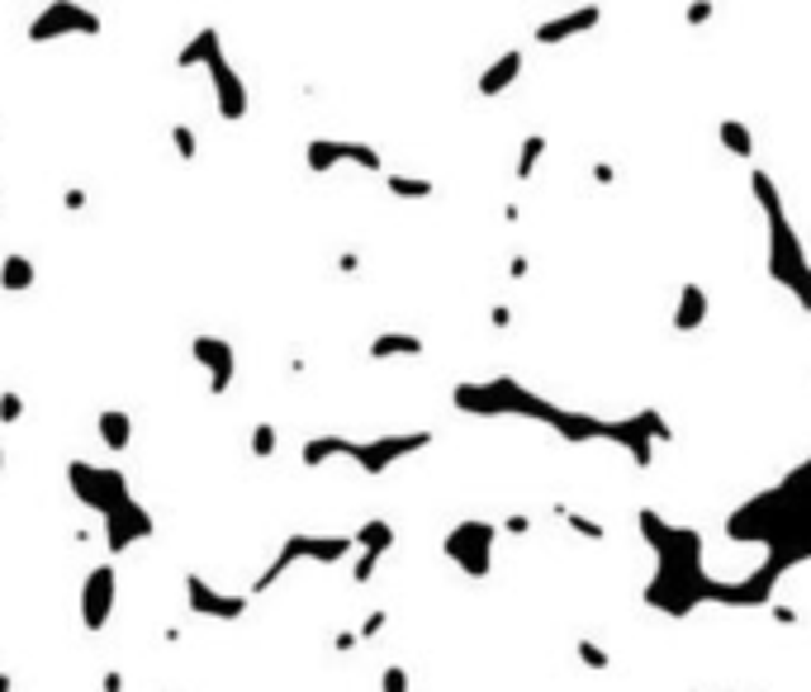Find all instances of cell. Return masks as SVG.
I'll list each match as a JSON object with an SVG mask.
<instances>
[{"label":"cell","mask_w":811,"mask_h":692,"mask_svg":"<svg viewBox=\"0 0 811 692\" xmlns=\"http://www.w3.org/2000/svg\"><path fill=\"white\" fill-rule=\"evenodd\" d=\"M727 531H731V541L764 550V564L750 574V598L764 602L773 579L788 574L792 564L811 560V455L798 470L783 474V484H773L764 493H754L750 503H740L731 512Z\"/></svg>","instance_id":"cell-1"},{"label":"cell","mask_w":811,"mask_h":692,"mask_svg":"<svg viewBox=\"0 0 811 692\" xmlns=\"http://www.w3.org/2000/svg\"><path fill=\"white\" fill-rule=\"evenodd\" d=\"M702 323H708V290H702V285H683L679 309H674V328L679 332H693Z\"/></svg>","instance_id":"cell-22"},{"label":"cell","mask_w":811,"mask_h":692,"mask_svg":"<svg viewBox=\"0 0 811 692\" xmlns=\"http://www.w3.org/2000/svg\"><path fill=\"white\" fill-rule=\"evenodd\" d=\"M204 72H209V86H214V110H219V119L242 123L247 119V81L238 77V67L228 62V48L209 52Z\"/></svg>","instance_id":"cell-14"},{"label":"cell","mask_w":811,"mask_h":692,"mask_svg":"<svg viewBox=\"0 0 811 692\" xmlns=\"http://www.w3.org/2000/svg\"><path fill=\"white\" fill-rule=\"evenodd\" d=\"M214 48H223V33L214 24H204V29H196V39L181 43V52H176V67H181V72H190V67H204Z\"/></svg>","instance_id":"cell-21"},{"label":"cell","mask_w":811,"mask_h":692,"mask_svg":"<svg viewBox=\"0 0 811 692\" xmlns=\"http://www.w3.org/2000/svg\"><path fill=\"white\" fill-rule=\"evenodd\" d=\"M598 20H603V10H598V6H579L570 14H560V20H545L537 29V43H565V39H574V33L593 29Z\"/></svg>","instance_id":"cell-17"},{"label":"cell","mask_w":811,"mask_h":692,"mask_svg":"<svg viewBox=\"0 0 811 692\" xmlns=\"http://www.w3.org/2000/svg\"><path fill=\"white\" fill-rule=\"evenodd\" d=\"M413 683H409V669L403 664H390V669H380V692H409Z\"/></svg>","instance_id":"cell-30"},{"label":"cell","mask_w":811,"mask_h":692,"mask_svg":"<svg viewBox=\"0 0 811 692\" xmlns=\"http://www.w3.org/2000/svg\"><path fill=\"white\" fill-rule=\"evenodd\" d=\"M276 447H280L276 422H257V428H252V447H247V451H252L257 460H271V455H276Z\"/></svg>","instance_id":"cell-25"},{"label":"cell","mask_w":811,"mask_h":692,"mask_svg":"<svg viewBox=\"0 0 811 692\" xmlns=\"http://www.w3.org/2000/svg\"><path fill=\"white\" fill-rule=\"evenodd\" d=\"M171 148H176V157H181V162H196V152H200L196 129H190V123H171Z\"/></svg>","instance_id":"cell-27"},{"label":"cell","mask_w":811,"mask_h":692,"mask_svg":"<svg viewBox=\"0 0 811 692\" xmlns=\"http://www.w3.org/2000/svg\"><path fill=\"white\" fill-rule=\"evenodd\" d=\"M579 660H584L589 669H598V673H603V669L612 664V660H608V650L598 645V641H579Z\"/></svg>","instance_id":"cell-32"},{"label":"cell","mask_w":811,"mask_h":692,"mask_svg":"<svg viewBox=\"0 0 811 692\" xmlns=\"http://www.w3.org/2000/svg\"><path fill=\"white\" fill-rule=\"evenodd\" d=\"M96 437H100V447L104 451H129L133 447V418L123 413V408H100L96 413Z\"/></svg>","instance_id":"cell-18"},{"label":"cell","mask_w":811,"mask_h":692,"mask_svg":"<svg viewBox=\"0 0 811 692\" xmlns=\"http://www.w3.org/2000/svg\"><path fill=\"white\" fill-rule=\"evenodd\" d=\"M422 351H428V342H422L418 332H376L366 347V357L370 361H413Z\"/></svg>","instance_id":"cell-16"},{"label":"cell","mask_w":811,"mask_h":692,"mask_svg":"<svg viewBox=\"0 0 811 692\" xmlns=\"http://www.w3.org/2000/svg\"><path fill=\"white\" fill-rule=\"evenodd\" d=\"M33 285H39V265H33V257H24V252L0 257V294H29Z\"/></svg>","instance_id":"cell-19"},{"label":"cell","mask_w":811,"mask_h":692,"mask_svg":"<svg viewBox=\"0 0 811 692\" xmlns=\"http://www.w3.org/2000/svg\"><path fill=\"white\" fill-rule=\"evenodd\" d=\"M570 526H574V531H584V536H593V541H603V536H608V531L598 526V522H589V518H570Z\"/></svg>","instance_id":"cell-34"},{"label":"cell","mask_w":811,"mask_h":692,"mask_svg":"<svg viewBox=\"0 0 811 692\" xmlns=\"http://www.w3.org/2000/svg\"><path fill=\"white\" fill-rule=\"evenodd\" d=\"M493 541H499V526L484 522V518H465V522H455L447 531L442 555L465 579H489V570H493Z\"/></svg>","instance_id":"cell-7"},{"label":"cell","mask_w":811,"mask_h":692,"mask_svg":"<svg viewBox=\"0 0 811 692\" xmlns=\"http://www.w3.org/2000/svg\"><path fill=\"white\" fill-rule=\"evenodd\" d=\"M422 447H432V432L418 428V432H380V437H366V441H351L342 432H319L309 437L304 447H299V460H304V470H323L328 460H351L366 479L376 474H390L399 460L418 455Z\"/></svg>","instance_id":"cell-3"},{"label":"cell","mask_w":811,"mask_h":692,"mask_svg":"<svg viewBox=\"0 0 811 692\" xmlns=\"http://www.w3.org/2000/svg\"><path fill=\"white\" fill-rule=\"evenodd\" d=\"M100 531H104V550H110V560H119V555H129L133 545L152 541L157 536V522H152V512L143 503L129 499V503H119L114 512H104Z\"/></svg>","instance_id":"cell-12"},{"label":"cell","mask_w":811,"mask_h":692,"mask_svg":"<svg viewBox=\"0 0 811 692\" xmlns=\"http://www.w3.org/2000/svg\"><path fill=\"white\" fill-rule=\"evenodd\" d=\"M67 489H72V499L86 512H96V518H104V512H114L119 503L133 499L129 474L119 465H96V460H67Z\"/></svg>","instance_id":"cell-6"},{"label":"cell","mask_w":811,"mask_h":692,"mask_svg":"<svg viewBox=\"0 0 811 692\" xmlns=\"http://www.w3.org/2000/svg\"><path fill=\"white\" fill-rule=\"evenodd\" d=\"M489 323H493V328H508V323H513V309H508V304H493V309H489Z\"/></svg>","instance_id":"cell-36"},{"label":"cell","mask_w":811,"mask_h":692,"mask_svg":"<svg viewBox=\"0 0 811 692\" xmlns=\"http://www.w3.org/2000/svg\"><path fill=\"white\" fill-rule=\"evenodd\" d=\"M190 361L204 370L209 399H223L228 389H233V380H238V351H233V342H228V337L196 332V337H190Z\"/></svg>","instance_id":"cell-11"},{"label":"cell","mask_w":811,"mask_h":692,"mask_svg":"<svg viewBox=\"0 0 811 692\" xmlns=\"http://www.w3.org/2000/svg\"><path fill=\"white\" fill-rule=\"evenodd\" d=\"M100 39L104 33V20L100 10L91 6H77V0H52L39 14L29 20V43H58V39Z\"/></svg>","instance_id":"cell-8"},{"label":"cell","mask_w":811,"mask_h":692,"mask_svg":"<svg viewBox=\"0 0 811 692\" xmlns=\"http://www.w3.org/2000/svg\"><path fill=\"white\" fill-rule=\"evenodd\" d=\"M721 143H727V152H735V157H750V152H754L750 129H745V123H735V119L721 123Z\"/></svg>","instance_id":"cell-26"},{"label":"cell","mask_w":811,"mask_h":692,"mask_svg":"<svg viewBox=\"0 0 811 692\" xmlns=\"http://www.w3.org/2000/svg\"><path fill=\"white\" fill-rule=\"evenodd\" d=\"M541 157H545V138H541V133H527V138H522V152H518V167H513L518 181H527V175L537 171Z\"/></svg>","instance_id":"cell-24"},{"label":"cell","mask_w":811,"mask_h":692,"mask_svg":"<svg viewBox=\"0 0 811 692\" xmlns=\"http://www.w3.org/2000/svg\"><path fill=\"white\" fill-rule=\"evenodd\" d=\"M527 526H532V522H527V518H522V512H513V518H508V522H503V531H513V536H522V531H527Z\"/></svg>","instance_id":"cell-39"},{"label":"cell","mask_w":811,"mask_h":692,"mask_svg":"<svg viewBox=\"0 0 811 692\" xmlns=\"http://www.w3.org/2000/svg\"><path fill=\"white\" fill-rule=\"evenodd\" d=\"M86 204H91V194H86L81 185H72V190H62V209H67V214H81V209H86Z\"/></svg>","instance_id":"cell-33"},{"label":"cell","mask_w":811,"mask_h":692,"mask_svg":"<svg viewBox=\"0 0 811 692\" xmlns=\"http://www.w3.org/2000/svg\"><path fill=\"white\" fill-rule=\"evenodd\" d=\"M357 645H361V641H357V631H338V635H332V650H338V654L357 650Z\"/></svg>","instance_id":"cell-35"},{"label":"cell","mask_w":811,"mask_h":692,"mask_svg":"<svg viewBox=\"0 0 811 692\" xmlns=\"http://www.w3.org/2000/svg\"><path fill=\"white\" fill-rule=\"evenodd\" d=\"M357 560V541L347 536H309V531H290L286 541H280V550L271 555V564L252 579V593L247 598H261L267 589H276L280 579H286L290 570H299V564H323V570H332V564H347Z\"/></svg>","instance_id":"cell-5"},{"label":"cell","mask_w":811,"mask_h":692,"mask_svg":"<svg viewBox=\"0 0 811 692\" xmlns=\"http://www.w3.org/2000/svg\"><path fill=\"white\" fill-rule=\"evenodd\" d=\"M384 190H390L394 200H432V194H437L432 181H422V175H403V171L384 175Z\"/></svg>","instance_id":"cell-23"},{"label":"cell","mask_w":811,"mask_h":692,"mask_svg":"<svg viewBox=\"0 0 811 692\" xmlns=\"http://www.w3.org/2000/svg\"><path fill=\"white\" fill-rule=\"evenodd\" d=\"M0 474H6V447H0Z\"/></svg>","instance_id":"cell-42"},{"label":"cell","mask_w":811,"mask_h":692,"mask_svg":"<svg viewBox=\"0 0 811 692\" xmlns=\"http://www.w3.org/2000/svg\"><path fill=\"white\" fill-rule=\"evenodd\" d=\"M0 422H6V428L24 422V394L20 389H0Z\"/></svg>","instance_id":"cell-28"},{"label":"cell","mask_w":811,"mask_h":692,"mask_svg":"<svg viewBox=\"0 0 811 692\" xmlns=\"http://www.w3.org/2000/svg\"><path fill=\"white\" fill-rule=\"evenodd\" d=\"M351 541H357V550H366V555H390L394 550V522H384V518H366L357 531H351Z\"/></svg>","instance_id":"cell-20"},{"label":"cell","mask_w":811,"mask_h":692,"mask_svg":"<svg viewBox=\"0 0 811 692\" xmlns=\"http://www.w3.org/2000/svg\"><path fill=\"white\" fill-rule=\"evenodd\" d=\"M376 570H380V555H366V550H357V560H351V583H357V589H366V583L376 579Z\"/></svg>","instance_id":"cell-29"},{"label":"cell","mask_w":811,"mask_h":692,"mask_svg":"<svg viewBox=\"0 0 811 692\" xmlns=\"http://www.w3.org/2000/svg\"><path fill=\"white\" fill-rule=\"evenodd\" d=\"M508 275L522 280V275H527V257H513V265H508Z\"/></svg>","instance_id":"cell-40"},{"label":"cell","mask_w":811,"mask_h":692,"mask_svg":"<svg viewBox=\"0 0 811 692\" xmlns=\"http://www.w3.org/2000/svg\"><path fill=\"white\" fill-rule=\"evenodd\" d=\"M338 167H357V171L380 175L384 157H380V148H370V143H347V138H309V143H304V171L309 175H328Z\"/></svg>","instance_id":"cell-9"},{"label":"cell","mask_w":811,"mask_h":692,"mask_svg":"<svg viewBox=\"0 0 811 692\" xmlns=\"http://www.w3.org/2000/svg\"><path fill=\"white\" fill-rule=\"evenodd\" d=\"M384 626H390V612H384V608H376V612H366V621H361V626H357V641H376V635H380Z\"/></svg>","instance_id":"cell-31"},{"label":"cell","mask_w":811,"mask_h":692,"mask_svg":"<svg viewBox=\"0 0 811 692\" xmlns=\"http://www.w3.org/2000/svg\"><path fill=\"white\" fill-rule=\"evenodd\" d=\"M181 589H186V608L196 616H204V621H242L247 608H252V598L247 593H223L204 574H186Z\"/></svg>","instance_id":"cell-13"},{"label":"cell","mask_w":811,"mask_h":692,"mask_svg":"<svg viewBox=\"0 0 811 692\" xmlns=\"http://www.w3.org/2000/svg\"><path fill=\"white\" fill-rule=\"evenodd\" d=\"M100 688H104V692H123V673H119V669H110V673L100 679Z\"/></svg>","instance_id":"cell-38"},{"label":"cell","mask_w":811,"mask_h":692,"mask_svg":"<svg viewBox=\"0 0 811 692\" xmlns=\"http://www.w3.org/2000/svg\"><path fill=\"white\" fill-rule=\"evenodd\" d=\"M754 200L764 209V228H769V275L798 299V309H811V261H807V242L798 238L779 185L764 171H754Z\"/></svg>","instance_id":"cell-4"},{"label":"cell","mask_w":811,"mask_h":692,"mask_svg":"<svg viewBox=\"0 0 811 692\" xmlns=\"http://www.w3.org/2000/svg\"><path fill=\"white\" fill-rule=\"evenodd\" d=\"M338 271H342V275H357V271H361V257H357V252H342V257H338Z\"/></svg>","instance_id":"cell-37"},{"label":"cell","mask_w":811,"mask_h":692,"mask_svg":"<svg viewBox=\"0 0 811 692\" xmlns=\"http://www.w3.org/2000/svg\"><path fill=\"white\" fill-rule=\"evenodd\" d=\"M522 77V48H508V52H499L484 72H480V81H474V91H480L484 100H493V96H503L508 86H513Z\"/></svg>","instance_id":"cell-15"},{"label":"cell","mask_w":811,"mask_h":692,"mask_svg":"<svg viewBox=\"0 0 811 692\" xmlns=\"http://www.w3.org/2000/svg\"><path fill=\"white\" fill-rule=\"evenodd\" d=\"M641 531L650 550H655V579H650V608H660L669 616H689L702 602H731V589L721 579L708 574L702 564V536L689 526H669L660 522V512H641Z\"/></svg>","instance_id":"cell-2"},{"label":"cell","mask_w":811,"mask_h":692,"mask_svg":"<svg viewBox=\"0 0 811 692\" xmlns=\"http://www.w3.org/2000/svg\"><path fill=\"white\" fill-rule=\"evenodd\" d=\"M114 602H119V570L104 560V564H96V570H86V579H81V593H77L81 626L91 635L104 631L110 626V616H114Z\"/></svg>","instance_id":"cell-10"},{"label":"cell","mask_w":811,"mask_h":692,"mask_svg":"<svg viewBox=\"0 0 811 692\" xmlns=\"http://www.w3.org/2000/svg\"><path fill=\"white\" fill-rule=\"evenodd\" d=\"M0 692H14V683H10V673H0Z\"/></svg>","instance_id":"cell-41"}]
</instances>
